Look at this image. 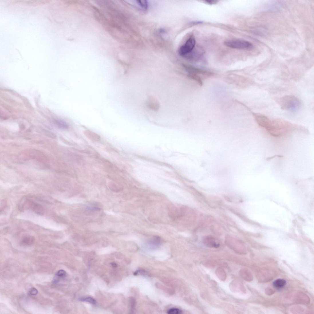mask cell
<instances>
[{"instance_id":"cell-1","label":"cell","mask_w":314,"mask_h":314,"mask_svg":"<svg viewBox=\"0 0 314 314\" xmlns=\"http://www.w3.org/2000/svg\"><path fill=\"white\" fill-rule=\"evenodd\" d=\"M280 105L282 109L291 112H295L300 108L301 104L299 99L293 96H286L281 98Z\"/></svg>"},{"instance_id":"cell-2","label":"cell","mask_w":314,"mask_h":314,"mask_svg":"<svg viewBox=\"0 0 314 314\" xmlns=\"http://www.w3.org/2000/svg\"><path fill=\"white\" fill-rule=\"evenodd\" d=\"M224 45L230 48L238 49H250L253 45L248 41L241 40H230L225 41Z\"/></svg>"},{"instance_id":"cell-3","label":"cell","mask_w":314,"mask_h":314,"mask_svg":"<svg viewBox=\"0 0 314 314\" xmlns=\"http://www.w3.org/2000/svg\"><path fill=\"white\" fill-rule=\"evenodd\" d=\"M196 41L194 37H191L188 39L185 43L180 47L179 53L182 56L190 54L195 48Z\"/></svg>"},{"instance_id":"cell-4","label":"cell","mask_w":314,"mask_h":314,"mask_svg":"<svg viewBox=\"0 0 314 314\" xmlns=\"http://www.w3.org/2000/svg\"><path fill=\"white\" fill-rule=\"evenodd\" d=\"M22 205H23L22 208H24L25 206V208L31 209L33 212L38 214L43 215L45 213V210L41 205L32 201L26 200Z\"/></svg>"},{"instance_id":"cell-5","label":"cell","mask_w":314,"mask_h":314,"mask_svg":"<svg viewBox=\"0 0 314 314\" xmlns=\"http://www.w3.org/2000/svg\"><path fill=\"white\" fill-rule=\"evenodd\" d=\"M187 71L190 74L198 75L199 74L210 76L212 75L211 73L203 70L187 66L186 67Z\"/></svg>"},{"instance_id":"cell-6","label":"cell","mask_w":314,"mask_h":314,"mask_svg":"<svg viewBox=\"0 0 314 314\" xmlns=\"http://www.w3.org/2000/svg\"><path fill=\"white\" fill-rule=\"evenodd\" d=\"M50 1H18L15 3H19L24 5L37 6L45 4Z\"/></svg>"},{"instance_id":"cell-7","label":"cell","mask_w":314,"mask_h":314,"mask_svg":"<svg viewBox=\"0 0 314 314\" xmlns=\"http://www.w3.org/2000/svg\"><path fill=\"white\" fill-rule=\"evenodd\" d=\"M204 242L206 246L210 247L218 248L219 246V244L212 236H207L205 237Z\"/></svg>"},{"instance_id":"cell-8","label":"cell","mask_w":314,"mask_h":314,"mask_svg":"<svg viewBox=\"0 0 314 314\" xmlns=\"http://www.w3.org/2000/svg\"><path fill=\"white\" fill-rule=\"evenodd\" d=\"M84 133L88 139L93 142H97L100 139V136L92 131L86 130L84 132Z\"/></svg>"},{"instance_id":"cell-9","label":"cell","mask_w":314,"mask_h":314,"mask_svg":"<svg viewBox=\"0 0 314 314\" xmlns=\"http://www.w3.org/2000/svg\"><path fill=\"white\" fill-rule=\"evenodd\" d=\"M35 238L33 236L30 235H26L23 236L21 240V244L29 246L32 244L34 242Z\"/></svg>"},{"instance_id":"cell-10","label":"cell","mask_w":314,"mask_h":314,"mask_svg":"<svg viewBox=\"0 0 314 314\" xmlns=\"http://www.w3.org/2000/svg\"><path fill=\"white\" fill-rule=\"evenodd\" d=\"M66 272L63 270H60L56 273L54 277L53 283L54 284H57L59 282L60 279L66 276Z\"/></svg>"},{"instance_id":"cell-11","label":"cell","mask_w":314,"mask_h":314,"mask_svg":"<svg viewBox=\"0 0 314 314\" xmlns=\"http://www.w3.org/2000/svg\"><path fill=\"white\" fill-rule=\"evenodd\" d=\"M54 123L58 128L62 130H66L69 127L68 124L62 120H56L54 121Z\"/></svg>"},{"instance_id":"cell-12","label":"cell","mask_w":314,"mask_h":314,"mask_svg":"<svg viewBox=\"0 0 314 314\" xmlns=\"http://www.w3.org/2000/svg\"><path fill=\"white\" fill-rule=\"evenodd\" d=\"M286 283L285 279H278L274 281L273 283V285L277 289H281L285 286Z\"/></svg>"},{"instance_id":"cell-13","label":"cell","mask_w":314,"mask_h":314,"mask_svg":"<svg viewBox=\"0 0 314 314\" xmlns=\"http://www.w3.org/2000/svg\"><path fill=\"white\" fill-rule=\"evenodd\" d=\"M161 242V239L160 236H154L149 240V243L150 244L158 245L160 244Z\"/></svg>"},{"instance_id":"cell-14","label":"cell","mask_w":314,"mask_h":314,"mask_svg":"<svg viewBox=\"0 0 314 314\" xmlns=\"http://www.w3.org/2000/svg\"><path fill=\"white\" fill-rule=\"evenodd\" d=\"M189 77L192 79L195 80L200 85H203V82L200 77L199 76L195 74H189Z\"/></svg>"},{"instance_id":"cell-15","label":"cell","mask_w":314,"mask_h":314,"mask_svg":"<svg viewBox=\"0 0 314 314\" xmlns=\"http://www.w3.org/2000/svg\"><path fill=\"white\" fill-rule=\"evenodd\" d=\"M137 2L139 5L143 9L145 10L147 9L148 4L147 1L144 0V1H137Z\"/></svg>"},{"instance_id":"cell-16","label":"cell","mask_w":314,"mask_h":314,"mask_svg":"<svg viewBox=\"0 0 314 314\" xmlns=\"http://www.w3.org/2000/svg\"><path fill=\"white\" fill-rule=\"evenodd\" d=\"M182 313L180 309L176 308L170 309L167 311V313L169 314H180Z\"/></svg>"},{"instance_id":"cell-17","label":"cell","mask_w":314,"mask_h":314,"mask_svg":"<svg viewBox=\"0 0 314 314\" xmlns=\"http://www.w3.org/2000/svg\"><path fill=\"white\" fill-rule=\"evenodd\" d=\"M80 300L82 301L87 302L92 304L94 305L96 304V301L91 297H87L85 298H81Z\"/></svg>"},{"instance_id":"cell-18","label":"cell","mask_w":314,"mask_h":314,"mask_svg":"<svg viewBox=\"0 0 314 314\" xmlns=\"http://www.w3.org/2000/svg\"><path fill=\"white\" fill-rule=\"evenodd\" d=\"M29 294L31 295H35L37 294L38 291L35 288H31L29 291Z\"/></svg>"},{"instance_id":"cell-19","label":"cell","mask_w":314,"mask_h":314,"mask_svg":"<svg viewBox=\"0 0 314 314\" xmlns=\"http://www.w3.org/2000/svg\"><path fill=\"white\" fill-rule=\"evenodd\" d=\"M145 270H137L135 272L134 274L135 275H137V274H143L145 273Z\"/></svg>"},{"instance_id":"cell-20","label":"cell","mask_w":314,"mask_h":314,"mask_svg":"<svg viewBox=\"0 0 314 314\" xmlns=\"http://www.w3.org/2000/svg\"><path fill=\"white\" fill-rule=\"evenodd\" d=\"M206 3H208L210 4H213L217 3L218 2L217 1H214V0H211V1H205Z\"/></svg>"},{"instance_id":"cell-21","label":"cell","mask_w":314,"mask_h":314,"mask_svg":"<svg viewBox=\"0 0 314 314\" xmlns=\"http://www.w3.org/2000/svg\"><path fill=\"white\" fill-rule=\"evenodd\" d=\"M277 157H282L283 156L280 155H276L272 157H270L267 158L266 159V160H267L268 161L270 160L271 159H273L274 158Z\"/></svg>"},{"instance_id":"cell-22","label":"cell","mask_w":314,"mask_h":314,"mask_svg":"<svg viewBox=\"0 0 314 314\" xmlns=\"http://www.w3.org/2000/svg\"><path fill=\"white\" fill-rule=\"evenodd\" d=\"M112 264V266H113V267H116V266H117V264H116V263H112V264Z\"/></svg>"}]
</instances>
